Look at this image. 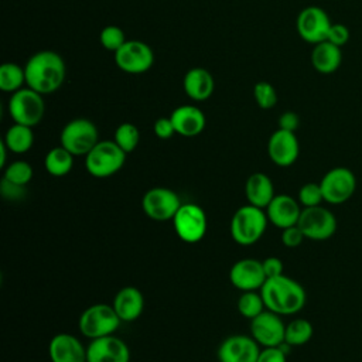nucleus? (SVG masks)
Returning <instances> with one entry per match:
<instances>
[{
	"instance_id": "nucleus-1",
	"label": "nucleus",
	"mask_w": 362,
	"mask_h": 362,
	"mask_svg": "<svg viewBox=\"0 0 362 362\" xmlns=\"http://www.w3.org/2000/svg\"><path fill=\"white\" fill-rule=\"evenodd\" d=\"M25 83L41 95L57 92L65 81L66 66L62 57L55 51H38L24 65Z\"/></svg>"
},
{
	"instance_id": "nucleus-2",
	"label": "nucleus",
	"mask_w": 362,
	"mask_h": 362,
	"mask_svg": "<svg viewBox=\"0 0 362 362\" xmlns=\"http://www.w3.org/2000/svg\"><path fill=\"white\" fill-rule=\"evenodd\" d=\"M260 294L266 308L279 315H294L304 308L307 301L304 287L286 274L266 279Z\"/></svg>"
},
{
	"instance_id": "nucleus-3",
	"label": "nucleus",
	"mask_w": 362,
	"mask_h": 362,
	"mask_svg": "<svg viewBox=\"0 0 362 362\" xmlns=\"http://www.w3.org/2000/svg\"><path fill=\"white\" fill-rule=\"evenodd\" d=\"M269 219L266 211L250 204L239 206L230 219L229 230L235 243L240 246L255 245L266 232Z\"/></svg>"
},
{
	"instance_id": "nucleus-4",
	"label": "nucleus",
	"mask_w": 362,
	"mask_h": 362,
	"mask_svg": "<svg viewBox=\"0 0 362 362\" xmlns=\"http://www.w3.org/2000/svg\"><path fill=\"white\" fill-rule=\"evenodd\" d=\"M126 163V153L115 140H99L85 156V168L95 178H109L119 173Z\"/></svg>"
},
{
	"instance_id": "nucleus-5",
	"label": "nucleus",
	"mask_w": 362,
	"mask_h": 362,
	"mask_svg": "<svg viewBox=\"0 0 362 362\" xmlns=\"http://www.w3.org/2000/svg\"><path fill=\"white\" fill-rule=\"evenodd\" d=\"M122 320L112 304L96 303L86 307L78 320L81 334L89 339L112 335L117 331Z\"/></svg>"
},
{
	"instance_id": "nucleus-6",
	"label": "nucleus",
	"mask_w": 362,
	"mask_h": 362,
	"mask_svg": "<svg viewBox=\"0 0 362 362\" xmlns=\"http://www.w3.org/2000/svg\"><path fill=\"white\" fill-rule=\"evenodd\" d=\"M44 95L38 93L31 88H21L11 93L8 99V115L14 123L34 127L45 115Z\"/></svg>"
},
{
	"instance_id": "nucleus-7",
	"label": "nucleus",
	"mask_w": 362,
	"mask_h": 362,
	"mask_svg": "<svg viewBox=\"0 0 362 362\" xmlns=\"http://www.w3.org/2000/svg\"><path fill=\"white\" fill-rule=\"evenodd\" d=\"M61 146L76 156H86L99 141L96 124L85 117H78L68 122L59 134Z\"/></svg>"
},
{
	"instance_id": "nucleus-8",
	"label": "nucleus",
	"mask_w": 362,
	"mask_h": 362,
	"mask_svg": "<svg viewBox=\"0 0 362 362\" xmlns=\"http://www.w3.org/2000/svg\"><path fill=\"white\" fill-rule=\"evenodd\" d=\"M320 187L322 191L324 202L331 205H341L349 201L355 194L356 175L346 167H334L322 175Z\"/></svg>"
},
{
	"instance_id": "nucleus-9",
	"label": "nucleus",
	"mask_w": 362,
	"mask_h": 362,
	"mask_svg": "<svg viewBox=\"0 0 362 362\" xmlns=\"http://www.w3.org/2000/svg\"><path fill=\"white\" fill-rule=\"evenodd\" d=\"M173 226L177 236L187 243L199 242L208 228V219L205 211L192 202L181 204L177 214L173 218Z\"/></svg>"
},
{
	"instance_id": "nucleus-10",
	"label": "nucleus",
	"mask_w": 362,
	"mask_h": 362,
	"mask_svg": "<svg viewBox=\"0 0 362 362\" xmlns=\"http://www.w3.org/2000/svg\"><path fill=\"white\" fill-rule=\"evenodd\" d=\"M297 225L303 230L305 239L320 242L334 236L338 222L335 214L331 209L318 205L311 208H303Z\"/></svg>"
},
{
	"instance_id": "nucleus-11",
	"label": "nucleus",
	"mask_w": 362,
	"mask_h": 362,
	"mask_svg": "<svg viewBox=\"0 0 362 362\" xmlns=\"http://www.w3.org/2000/svg\"><path fill=\"white\" fill-rule=\"evenodd\" d=\"M180 206L181 199L178 194L167 187H153L141 198L143 212L157 222L173 221Z\"/></svg>"
},
{
	"instance_id": "nucleus-12",
	"label": "nucleus",
	"mask_w": 362,
	"mask_h": 362,
	"mask_svg": "<svg viewBox=\"0 0 362 362\" xmlns=\"http://www.w3.org/2000/svg\"><path fill=\"white\" fill-rule=\"evenodd\" d=\"M115 62L117 68L126 74H144L154 62L151 47L139 40H127L116 52Z\"/></svg>"
},
{
	"instance_id": "nucleus-13",
	"label": "nucleus",
	"mask_w": 362,
	"mask_h": 362,
	"mask_svg": "<svg viewBox=\"0 0 362 362\" xmlns=\"http://www.w3.org/2000/svg\"><path fill=\"white\" fill-rule=\"evenodd\" d=\"M332 23L327 11L318 6H308L303 8L296 20L298 35L308 44H318L327 40Z\"/></svg>"
},
{
	"instance_id": "nucleus-14",
	"label": "nucleus",
	"mask_w": 362,
	"mask_h": 362,
	"mask_svg": "<svg viewBox=\"0 0 362 362\" xmlns=\"http://www.w3.org/2000/svg\"><path fill=\"white\" fill-rule=\"evenodd\" d=\"M286 324L281 320V315L264 310L257 317L250 320V335L262 346H280L284 344Z\"/></svg>"
},
{
	"instance_id": "nucleus-15",
	"label": "nucleus",
	"mask_w": 362,
	"mask_h": 362,
	"mask_svg": "<svg viewBox=\"0 0 362 362\" xmlns=\"http://www.w3.org/2000/svg\"><path fill=\"white\" fill-rule=\"evenodd\" d=\"M262 346L252 335L235 334L225 338L218 348L219 362H256Z\"/></svg>"
},
{
	"instance_id": "nucleus-16",
	"label": "nucleus",
	"mask_w": 362,
	"mask_h": 362,
	"mask_svg": "<svg viewBox=\"0 0 362 362\" xmlns=\"http://www.w3.org/2000/svg\"><path fill=\"white\" fill-rule=\"evenodd\" d=\"M88 362H130L127 344L115 334L90 339L86 346Z\"/></svg>"
},
{
	"instance_id": "nucleus-17",
	"label": "nucleus",
	"mask_w": 362,
	"mask_h": 362,
	"mask_svg": "<svg viewBox=\"0 0 362 362\" xmlns=\"http://www.w3.org/2000/svg\"><path fill=\"white\" fill-rule=\"evenodd\" d=\"M300 154V143L294 132L277 129L267 141V156L277 167L293 165Z\"/></svg>"
},
{
	"instance_id": "nucleus-18",
	"label": "nucleus",
	"mask_w": 362,
	"mask_h": 362,
	"mask_svg": "<svg viewBox=\"0 0 362 362\" xmlns=\"http://www.w3.org/2000/svg\"><path fill=\"white\" fill-rule=\"evenodd\" d=\"M229 280L239 291L260 290L266 281L262 262L252 257L235 262L229 269Z\"/></svg>"
},
{
	"instance_id": "nucleus-19",
	"label": "nucleus",
	"mask_w": 362,
	"mask_h": 362,
	"mask_svg": "<svg viewBox=\"0 0 362 362\" xmlns=\"http://www.w3.org/2000/svg\"><path fill=\"white\" fill-rule=\"evenodd\" d=\"M264 211L270 223L284 229L298 223L303 206L297 198L288 194H276Z\"/></svg>"
},
{
	"instance_id": "nucleus-20",
	"label": "nucleus",
	"mask_w": 362,
	"mask_h": 362,
	"mask_svg": "<svg viewBox=\"0 0 362 362\" xmlns=\"http://www.w3.org/2000/svg\"><path fill=\"white\" fill-rule=\"evenodd\" d=\"M48 355L51 362H88L86 348L72 334L58 332L48 345Z\"/></svg>"
},
{
	"instance_id": "nucleus-21",
	"label": "nucleus",
	"mask_w": 362,
	"mask_h": 362,
	"mask_svg": "<svg viewBox=\"0 0 362 362\" xmlns=\"http://www.w3.org/2000/svg\"><path fill=\"white\" fill-rule=\"evenodd\" d=\"M170 119L174 124L175 133L182 137H195L201 134L206 124V117L204 112L194 105H181L175 107Z\"/></svg>"
},
{
	"instance_id": "nucleus-22",
	"label": "nucleus",
	"mask_w": 362,
	"mask_h": 362,
	"mask_svg": "<svg viewBox=\"0 0 362 362\" xmlns=\"http://www.w3.org/2000/svg\"><path fill=\"white\" fill-rule=\"evenodd\" d=\"M122 322H130L137 320L144 310L143 293L134 286L122 287L112 303Z\"/></svg>"
},
{
	"instance_id": "nucleus-23",
	"label": "nucleus",
	"mask_w": 362,
	"mask_h": 362,
	"mask_svg": "<svg viewBox=\"0 0 362 362\" xmlns=\"http://www.w3.org/2000/svg\"><path fill=\"white\" fill-rule=\"evenodd\" d=\"M182 86H184V92L189 99L202 102L211 98V95L214 93L215 81L208 69L195 66L187 71L182 79Z\"/></svg>"
},
{
	"instance_id": "nucleus-24",
	"label": "nucleus",
	"mask_w": 362,
	"mask_h": 362,
	"mask_svg": "<svg viewBox=\"0 0 362 362\" xmlns=\"http://www.w3.org/2000/svg\"><path fill=\"white\" fill-rule=\"evenodd\" d=\"M274 184L264 173H253L245 182V197L247 204L266 209L274 198Z\"/></svg>"
},
{
	"instance_id": "nucleus-25",
	"label": "nucleus",
	"mask_w": 362,
	"mask_h": 362,
	"mask_svg": "<svg viewBox=\"0 0 362 362\" xmlns=\"http://www.w3.org/2000/svg\"><path fill=\"white\" fill-rule=\"evenodd\" d=\"M342 64V49L341 47L322 41L313 47L311 51V65L313 68L324 75H329L335 72Z\"/></svg>"
},
{
	"instance_id": "nucleus-26",
	"label": "nucleus",
	"mask_w": 362,
	"mask_h": 362,
	"mask_svg": "<svg viewBox=\"0 0 362 362\" xmlns=\"http://www.w3.org/2000/svg\"><path fill=\"white\" fill-rule=\"evenodd\" d=\"M3 141L7 146L8 151H11L14 154H24L34 144L33 127L14 123L13 126H10L7 129Z\"/></svg>"
},
{
	"instance_id": "nucleus-27",
	"label": "nucleus",
	"mask_w": 362,
	"mask_h": 362,
	"mask_svg": "<svg viewBox=\"0 0 362 362\" xmlns=\"http://www.w3.org/2000/svg\"><path fill=\"white\" fill-rule=\"evenodd\" d=\"M74 154L69 153L61 144L58 147H52L44 158V167L47 173L52 177H64L71 173L74 167Z\"/></svg>"
},
{
	"instance_id": "nucleus-28",
	"label": "nucleus",
	"mask_w": 362,
	"mask_h": 362,
	"mask_svg": "<svg viewBox=\"0 0 362 362\" xmlns=\"http://www.w3.org/2000/svg\"><path fill=\"white\" fill-rule=\"evenodd\" d=\"M314 334L313 324L305 318H294L288 324H286L284 344L290 348L305 345Z\"/></svg>"
},
{
	"instance_id": "nucleus-29",
	"label": "nucleus",
	"mask_w": 362,
	"mask_h": 362,
	"mask_svg": "<svg viewBox=\"0 0 362 362\" xmlns=\"http://www.w3.org/2000/svg\"><path fill=\"white\" fill-rule=\"evenodd\" d=\"M25 83L24 68L14 62H6L0 66V89L7 93H14Z\"/></svg>"
},
{
	"instance_id": "nucleus-30",
	"label": "nucleus",
	"mask_w": 362,
	"mask_h": 362,
	"mask_svg": "<svg viewBox=\"0 0 362 362\" xmlns=\"http://www.w3.org/2000/svg\"><path fill=\"white\" fill-rule=\"evenodd\" d=\"M236 307H238L239 314L247 320H253L255 317H257L260 313H263L266 310L260 290L240 291Z\"/></svg>"
},
{
	"instance_id": "nucleus-31",
	"label": "nucleus",
	"mask_w": 362,
	"mask_h": 362,
	"mask_svg": "<svg viewBox=\"0 0 362 362\" xmlns=\"http://www.w3.org/2000/svg\"><path fill=\"white\" fill-rule=\"evenodd\" d=\"M113 140L127 154V153H132L133 150H136V147L139 146L140 132L136 127V124L124 122L116 127Z\"/></svg>"
},
{
	"instance_id": "nucleus-32",
	"label": "nucleus",
	"mask_w": 362,
	"mask_h": 362,
	"mask_svg": "<svg viewBox=\"0 0 362 362\" xmlns=\"http://www.w3.org/2000/svg\"><path fill=\"white\" fill-rule=\"evenodd\" d=\"M33 175H34V171L31 164L24 160H16L10 163L8 165L4 167V173H3L4 180L21 187H25L33 180Z\"/></svg>"
},
{
	"instance_id": "nucleus-33",
	"label": "nucleus",
	"mask_w": 362,
	"mask_h": 362,
	"mask_svg": "<svg viewBox=\"0 0 362 362\" xmlns=\"http://www.w3.org/2000/svg\"><path fill=\"white\" fill-rule=\"evenodd\" d=\"M99 41L102 47L107 51L116 52L127 40L124 31L117 25H106L99 34Z\"/></svg>"
},
{
	"instance_id": "nucleus-34",
	"label": "nucleus",
	"mask_w": 362,
	"mask_h": 362,
	"mask_svg": "<svg viewBox=\"0 0 362 362\" xmlns=\"http://www.w3.org/2000/svg\"><path fill=\"white\" fill-rule=\"evenodd\" d=\"M255 102L260 109H272L277 103V92L274 86L266 81H260L253 88Z\"/></svg>"
},
{
	"instance_id": "nucleus-35",
	"label": "nucleus",
	"mask_w": 362,
	"mask_h": 362,
	"mask_svg": "<svg viewBox=\"0 0 362 362\" xmlns=\"http://www.w3.org/2000/svg\"><path fill=\"white\" fill-rule=\"evenodd\" d=\"M297 199L303 208L318 206L324 202L320 182H305L297 192Z\"/></svg>"
},
{
	"instance_id": "nucleus-36",
	"label": "nucleus",
	"mask_w": 362,
	"mask_h": 362,
	"mask_svg": "<svg viewBox=\"0 0 362 362\" xmlns=\"http://www.w3.org/2000/svg\"><path fill=\"white\" fill-rule=\"evenodd\" d=\"M280 239H281V243L286 247L294 249V247H298L304 242L305 236H304V233H303V230L300 229L298 225H293V226L281 229Z\"/></svg>"
},
{
	"instance_id": "nucleus-37",
	"label": "nucleus",
	"mask_w": 362,
	"mask_h": 362,
	"mask_svg": "<svg viewBox=\"0 0 362 362\" xmlns=\"http://www.w3.org/2000/svg\"><path fill=\"white\" fill-rule=\"evenodd\" d=\"M287 345L281 344L280 346H267L262 348L256 362H287Z\"/></svg>"
},
{
	"instance_id": "nucleus-38",
	"label": "nucleus",
	"mask_w": 362,
	"mask_h": 362,
	"mask_svg": "<svg viewBox=\"0 0 362 362\" xmlns=\"http://www.w3.org/2000/svg\"><path fill=\"white\" fill-rule=\"evenodd\" d=\"M327 41L338 45V47H344L348 41H349V30L345 24L341 23H332L329 31H328V37Z\"/></svg>"
},
{
	"instance_id": "nucleus-39",
	"label": "nucleus",
	"mask_w": 362,
	"mask_h": 362,
	"mask_svg": "<svg viewBox=\"0 0 362 362\" xmlns=\"http://www.w3.org/2000/svg\"><path fill=\"white\" fill-rule=\"evenodd\" d=\"M153 132L161 140L171 139L174 134H177L170 117H158L153 124Z\"/></svg>"
},
{
	"instance_id": "nucleus-40",
	"label": "nucleus",
	"mask_w": 362,
	"mask_h": 362,
	"mask_svg": "<svg viewBox=\"0 0 362 362\" xmlns=\"http://www.w3.org/2000/svg\"><path fill=\"white\" fill-rule=\"evenodd\" d=\"M262 264H263V272L266 274V279L284 274L283 273V270H284L283 260L280 257H277V256L266 257L264 260H262Z\"/></svg>"
},
{
	"instance_id": "nucleus-41",
	"label": "nucleus",
	"mask_w": 362,
	"mask_h": 362,
	"mask_svg": "<svg viewBox=\"0 0 362 362\" xmlns=\"http://www.w3.org/2000/svg\"><path fill=\"white\" fill-rule=\"evenodd\" d=\"M298 126H300V117H298V115L296 112L287 110L283 115H280V117H279V129L296 133Z\"/></svg>"
},
{
	"instance_id": "nucleus-42",
	"label": "nucleus",
	"mask_w": 362,
	"mask_h": 362,
	"mask_svg": "<svg viewBox=\"0 0 362 362\" xmlns=\"http://www.w3.org/2000/svg\"><path fill=\"white\" fill-rule=\"evenodd\" d=\"M24 188L25 187H21V185H16L4 178H1V194L4 198L7 199H18V198H23L24 195Z\"/></svg>"
}]
</instances>
